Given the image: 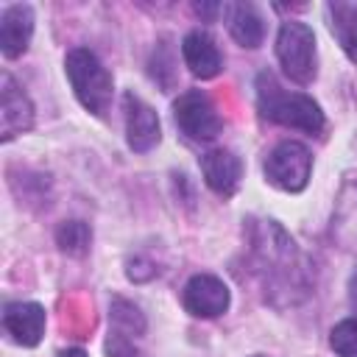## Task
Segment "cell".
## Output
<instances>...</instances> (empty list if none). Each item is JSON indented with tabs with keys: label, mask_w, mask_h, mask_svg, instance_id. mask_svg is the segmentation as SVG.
Here are the masks:
<instances>
[{
	"label": "cell",
	"mask_w": 357,
	"mask_h": 357,
	"mask_svg": "<svg viewBox=\"0 0 357 357\" xmlns=\"http://www.w3.org/2000/svg\"><path fill=\"white\" fill-rule=\"evenodd\" d=\"M257 106H259L262 117H268L279 126L298 128L304 134H318L324 128L321 106L304 92L282 89L271 73H259V78H257Z\"/></svg>",
	"instance_id": "1"
},
{
	"label": "cell",
	"mask_w": 357,
	"mask_h": 357,
	"mask_svg": "<svg viewBox=\"0 0 357 357\" xmlns=\"http://www.w3.org/2000/svg\"><path fill=\"white\" fill-rule=\"evenodd\" d=\"M64 73L73 84L75 98L86 112L103 114L109 109L114 81H112V73L100 64V59L89 47H73L64 59Z\"/></svg>",
	"instance_id": "2"
},
{
	"label": "cell",
	"mask_w": 357,
	"mask_h": 357,
	"mask_svg": "<svg viewBox=\"0 0 357 357\" xmlns=\"http://www.w3.org/2000/svg\"><path fill=\"white\" fill-rule=\"evenodd\" d=\"M276 59H279V64L290 81L310 84L318 73L312 28L304 22H296V20L282 22V28L276 33Z\"/></svg>",
	"instance_id": "3"
},
{
	"label": "cell",
	"mask_w": 357,
	"mask_h": 357,
	"mask_svg": "<svg viewBox=\"0 0 357 357\" xmlns=\"http://www.w3.org/2000/svg\"><path fill=\"white\" fill-rule=\"evenodd\" d=\"M262 170L273 187H279L284 192H301L312 173V156H310L307 145H301L296 139H282L265 156Z\"/></svg>",
	"instance_id": "4"
},
{
	"label": "cell",
	"mask_w": 357,
	"mask_h": 357,
	"mask_svg": "<svg viewBox=\"0 0 357 357\" xmlns=\"http://www.w3.org/2000/svg\"><path fill=\"white\" fill-rule=\"evenodd\" d=\"M173 120L190 139H198V142H209L223 131V120H220L215 103L201 89H187L176 98Z\"/></svg>",
	"instance_id": "5"
},
{
	"label": "cell",
	"mask_w": 357,
	"mask_h": 357,
	"mask_svg": "<svg viewBox=\"0 0 357 357\" xmlns=\"http://www.w3.org/2000/svg\"><path fill=\"white\" fill-rule=\"evenodd\" d=\"M229 287L212 273H195L181 293V304L195 318H218L229 310Z\"/></svg>",
	"instance_id": "6"
},
{
	"label": "cell",
	"mask_w": 357,
	"mask_h": 357,
	"mask_svg": "<svg viewBox=\"0 0 357 357\" xmlns=\"http://www.w3.org/2000/svg\"><path fill=\"white\" fill-rule=\"evenodd\" d=\"M123 109H126V139H128V148L137 151V153L151 151L162 137L159 114L142 98H137L134 92H126Z\"/></svg>",
	"instance_id": "7"
},
{
	"label": "cell",
	"mask_w": 357,
	"mask_h": 357,
	"mask_svg": "<svg viewBox=\"0 0 357 357\" xmlns=\"http://www.w3.org/2000/svg\"><path fill=\"white\" fill-rule=\"evenodd\" d=\"M0 137L8 142L11 137L28 131L33 126V103L31 98L14 84V78L6 73L0 78Z\"/></svg>",
	"instance_id": "8"
},
{
	"label": "cell",
	"mask_w": 357,
	"mask_h": 357,
	"mask_svg": "<svg viewBox=\"0 0 357 357\" xmlns=\"http://www.w3.org/2000/svg\"><path fill=\"white\" fill-rule=\"evenodd\" d=\"M45 307L36 301H11L3 307V329L20 346H36L45 335Z\"/></svg>",
	"instance_id": "9"
},
{
	"label": "cell",
	"mask_w": 357,
	"mask_h": 357,
	"mask_svg": "<svg viewBox=\"0 0 357 357\" xmlns=\"http://www.w3.org/2000/svg\"><path fill=\"white\" fill-rule=\"evenodd\" d=\"M33 36V8L25 3L8 6L0 14V50L6 59H17L28 50Z\"/></svg>",
	"instance_id": "10"
},
{
	"label": "cell",
	"mask_w": 357,
	"mask_h": 357,
	"mask_svg": "<svg viewBox=\"0 0 357 357\" xmlns=\"http://www.w3.org/2000/svg\"><path fill=\"white\" fill-rule=\"evenodd\" d=\"M201 173H204V181L212 192L218 195H234V190L240 187V178H243V162L237 153L226 151V148H215L209 153H204L201 159Z\"/></svg>",
	"instance_id": "11"
},
{
	"label": "cell",
	"mask_w": 357,
	"mask_h": 357,
	"mask_svg": "<svg viewBox=\"0 0 357 357\" xmlns=\"http://www.w3.org/2000/svg\"><path fill=\"white\" fill-rule=\"evenodd\" d=\"M181 56H184V64L190 67V73L201 81L215 78L223 70V56L206 31H190L181 39Z\"/></svg>",
	"instance_id": "12"
},
{
	"label": "cell",
	"mask_w": 357,
	"mask_h": 357,
	"mask_svg": "<svg viewBox=\"0 0 357 357\" xmlns=\"http://www.w3.org/2000/svg\"><path fill=\"white\" fill-rule=\"evenodd\" d=\"M226 20H229V33L234 36L237 45H243V47H259L262 45L265 22L254 6H248V3L226 6Z\"/></svg>",
	"instance_id": "13"
},
{
	"label": "cell",
	"mask_w": 357,
	"mask_h": 357,
	"mask_svg": "<svg viewBox=\"0 0 357 357\" xmlns=\"http://www.w3.org/2000/svg\"><path fill=\"white\" fill-rule=\"evenodd\" d=\"M326 20H329V31L337 39V45L343 47V53L357 64V8L346 6V3H329Z\"/></svg>",
	"instance_id": "14"
},
{
	"label": "cell",
	"mask_w": 357,
	"mask_h": 357,
	"mask_svg": "<svg viewBox=\"0 0 357 357\" xmlns=\"http://www.w3.org/2000/svg\"><path fill=\"white\" fill-rule=\"evenodd\" d=\"M56 243L64 254H73V257H81L89 251V243H92V229L84 223V220H64L59 223L56 229Z\"/></svg>",
	"instance_id": "15"
},
{
	"label": "cell",
	"mask_w": 357,
	"mask_h": 357,
	"mask_svg": "<svg viewBox=\"0 0 357 357\" xmlns=\"http://www.w3.org/2000/svg\"><path fill=\"white\" fill-rule=\"evenodd\" d=\"M112 326H114V332L120 337H137L145 329V318L131 301L114 298L112 301Z\"/></svg>",
	"instance_id": "16"
},
{
	"label": "cell",
	"mask_w": 357,
	"mask_h": 357,
	"mask_svg": "<svg viewBox=\"0 0 357 357\" xmlns=\"http://www.w3.org/2000/svg\"><path fill=\"white\" fill-rule=\"evenodd\" d=\"M329 346L337 357H357V318H346L332 326Z\"/></svg>",
	"instance_id": "17"
},
{
	"label": "cell",
	"mask_w": 357,
	"mask_h": 357,
	"mask_svg": "<svg viewBox=\"0 0 357 357\" xmlns=\"http://www.w3.org/2000/svg\"><path fill=\"white\" fill-rule=\"evenodd\" d=\"M109 357H139V354L126 343V337L114 335V337L109 340Z\"/></svg>",
	"instance_id": "18"
},
{
	"label": "cell",
	"mask_w": 357,
	"mask_h": 357,
	"mask_svg": "<svg viewBox=\"0 0 357 357\" xmlns=\"http://www.w3.org/2000/svg\"><path fill=\"white\" fill-rule=\"evenodd\" d=\"M349 304H351V310L357 312V271H354L351 279H349Z\"/></svg>",
	"instance_id": "19"
},
{
	"label": "cell",
	"mask_w": 357,
	"mask_h": 357,
	"mask_svg": "<svg viewBox=\"0 0 357 357\" xmlns=\"http://www.w3.org/2000/svg\"><path fill=\"white\" fill-rule=\"evenodd\" d=\"M223 6H218V3H204V6H195V11L198 14H204V17H212V14H218Z\"/></svg>",
	"instance_id": "20"
},
{
	"label": "cell",
	"mask_w": 357,
	"mask_h": 357,
	"mask_svg": "<svg viewBox=\"0 0 357 357\" xmlns=\"http://www.w3.org/2000/svg\"><path fill=\"white\" fill-rule=\"evenodd\" d=\"M59 357H86V351L84 349H64Z\"/></svg>",
	"instance_id": "21"
}]
</instances>
